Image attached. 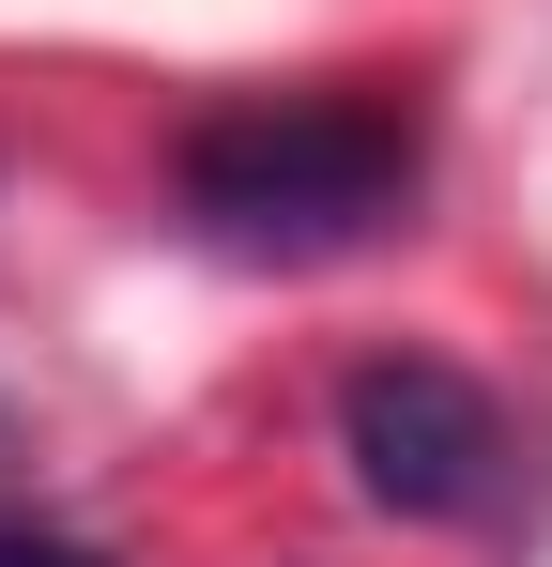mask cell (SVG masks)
Masks as SVG:
<instances>
[{
	"label": "cell",
	"instance_id": "1",
	"mask_svg": "<svg viewBox=\"0 0 552 567\" xmlns=\"http://www.w3.org/2000/svg\"><path fill=\"white\" fill-rule=\"evenodd\" d=\"M415 185H430L415 107H384V93H246L215 123H184V154H170L184 230L231 261H354L415 215Z\"/></svg>",
	"mask_w": 552,
	"mask_h": 567
},
{
	"label": "cell",
	"instance_id": "2",
	"mask_svg": "<svg viewBox=\"0 0 552 567\" xmlns=\"http://www.w3.org/2000/svg\"><path fill=\"white\" fill-rule=\"evenodd\" d=\"M338 461H354L368 506H399V522H476L491 491H507V414H491V383H460L446 353H368L338 383Z\"/></svg>",
	"mask_w": 552,
	"mask_h": 567
},
{
	"label": "cell",
	"instance_id": "3",
	"mask_svg": "<svg viewBox=\"0 0 552 567\" xmlns=\"http://www.w3.org/2000/svg\"><path fill=\"white\" fill-rule=\"evenodd\" d=\"M0 567H108V553H78V537H47V522H0Z\"/></svg>",
	"mask_w": 552,
	"mask_h": 567
}]
</instances>
